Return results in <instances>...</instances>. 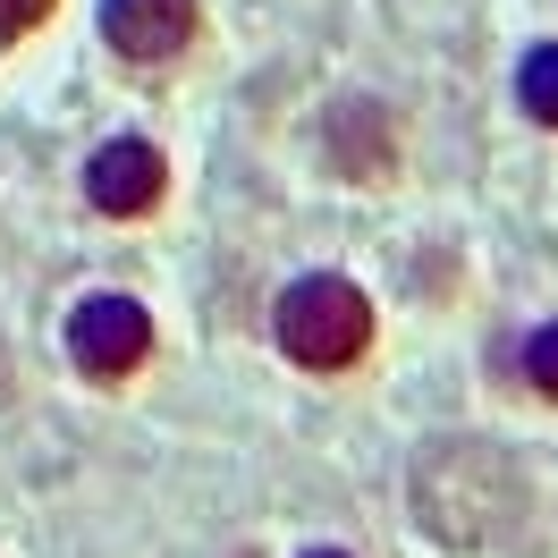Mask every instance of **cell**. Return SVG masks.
Returning a JSON list of instances; mask_svg holds the SVG:
<instances>
[{"label": "cell", "mask_w": 558, "mask_h": 558, "mask_svg": "<svg viewBox=\"0 0 558 558\" xmlns=\"http://www.w3.org/2000/svg\"><path fill=\"white\" fill-rule=\"evenodd\" d=\"M279 348L296 355V364H314V373H348L355 355H364V339H373V305H364V288H348V279H296L288 296H279Z\"/></svg>", "instance_id": "6da1fadb"}, {"label": "cell", "mask_w": 558, "mask_h": 558, "mask_svg": "<svg viewBox=\"0 0 558 558\" xmlns=\"http://www.w3.org/2000/svg\"><path fill=\"white\" fill-rule=\"evenodd\" d=\"M69 355H76V373L119 381V373H136L144 355H153V314H144L136 296H85L69 314Z\"/></svg>", "instance_id": "7a4b0ae2"}, {"label": "cell", "mask_w": 558, "mask_h": 558, "mask_svg": "<svg viewBox=\"0 0 558 558\" xmlns=\"http://www.w3.org/2000/svg\"><path fill=\"white\" fill-rule=\"evenodd\" d=\"M85 195H94V211H110V220H144V211L161 204V153L144 136L102 144V153L85 161Z\"/></svg>", "instance_id": "3957f363"}, {"label": "cell", "mask_w": 558, "mask_h": 558, "mask_svg": "<svg viewBox=\"0 0 558 558\" xmlns=\"http://www.w3.org/2000/svg\"><path fill=\"white\" fill-rule=\"evenodd\" d=\"M102 35L128 60H170L195 43V0H102Z\"/></svg>", "instance_id": "277c9868"}, {"label": "cell", "mask_w": 558, "mask_h": 558, "mask_svg": "<svg viewBox=\"0 0 558 558\" xmlns=\"http://www.w3.org/2000/svg\"><path fill=\"white\" fill-rule=\"evenodd\" d=\"M517 102L542 119V128H558V43H542V51H524L517 69Z\"/></svg>", "instance_id": "5b68a950"}, {"label": "cell", "mask_w": 558, "mask_h": 558, "mask_svg": "<svg viewBox=\"0 0 558 558\" xmlns=\"http://www.w3.org/2000/svg\"><path fill=\"white\" fill-rule=\"evenodd\" d=\"M524 373H533V389H542V398H558V322L524 339Z\"/></svg>", "instance_id": "8992f818"}, {"label": "cell", "mask_w": 558, "mask_h": 558, "mask_svg": "<svg viewBox=\"0 0 558 558\" xmlns=\"http://www.w3.org/2000/svg\"><path fill=\"white\" fill-rule=\"evenodd\" d=\"M51 17V0H0V35H35Z\"/></svg>", "instance_id": "52a82bcc"}, {"label": "cell", "mask_w": 558, "mask_h": 558, "mask_svg": "<svg viewBox=\"0 0 558 558\" xmlns=\"http://www.w3.org/2000/svg\"><path fill=\"white\" fill-rule=\"evenodd\" d=\"M314 558H348V550H314Z\"/></svg>", "instance_id": "ba28073f"}]
</instances>
